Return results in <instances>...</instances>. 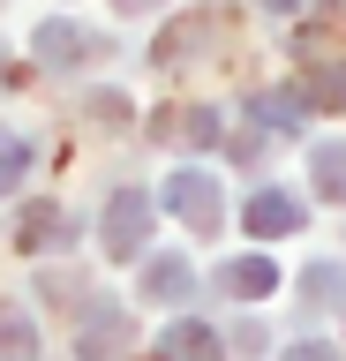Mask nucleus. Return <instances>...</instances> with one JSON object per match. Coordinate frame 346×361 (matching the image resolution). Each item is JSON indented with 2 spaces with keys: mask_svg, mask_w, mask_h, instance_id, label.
I'll return each instance as SVG.
<instances>
[{
  "mask_svg": "<svg viewBox=\"0 0 346 361\" xmlns=\"http://www.w3.org/2000/svg\"><path fill=\"white\" fill-rule=\"evenodd\" d=\"M121 8H128V16H136V8H159V0H121Z\"/></svg>",
  "mask_w": 346,
  "mask_h": 361,
  "instance_id": "obj_20",
  "label": "nucleus"
},
{
  "mask_svg": "<svg viewBox=\"0 0 346 361\" xmlns=\"http://www.w3.org/2000/svg\"><path fill=\"white\" fill-rule=\"evenodd\" d=\"M0 83H8V53H0Z\"/></svg>",
  "mask_w": 346,
  "mask_h": 361,
  "instance_id": "obj_21",
  "label": "nucleus"
},
{
  "mask_svg": "<svg viewBox=\"0 0 346 361\" xmlns=\"http://www.w3.org/2000/svg\"><path fill=\"white\" fill-rule=\"evenodd\" d=\"M128 338H136V316L121 301H83L75 309V361H121Z\"/></svg>",
  "mask_w": 346,
  "mask_h": 361,
  "instance_id": "obj_2",
  "label": "nucleus"
},
{
  "mask_svg": "<svg viewBox=\"0 0 346 361\" xmlns=\"http://www.w3.org/2000/svg\"><path fill=\"white\" fill-rule=\"evenodd\" d=\"M211 286L226 293V301H264V293L278 286V264L271 256H226V264L211 271Z\"/></svg>",
  "mask_w": 346,
  "mask_h": 361,
  "instance_id": "obj_8",
  "label": "nucleus"
},
{
  "mask_svg": "<svg viewBox=\"0 0 346 361\" xmlns=\"http://www.w3.org/2000/svg\"><path fill=\"white\" fill-rule=\"evenodd\" d=\"M249 113H256V121H271V128H301V121H309V90H301V83H286V90H256Z\"/></svg>",
  "mask_w": 346,
  "mask_h": 361,
  "instance_id": "obj_10",
  "label": "nucleus"
},
{
  "mask_svg": "<svg viewBox=\"0 0 346 361\" xmlns=\"http://www.w3.org/2000/svg\"><path fill=\"white\" fill-rule=\"evenodd\" d=\"M286 361H339V346H323V338H301V346H286Z\"/></svg>",
  "mask_w": 346,
  "mask_h": 361,
  "instance_id": "obj_18",
  "label": "nucleus"
},
{
  "mask_svg": "<svg viewBox=\"0 0 346 361\" xmlns=\"http://www.w3.org/2000/svg\"><path fill=\"white\" fill-rule=\"evenodd\" d=\"M264 8H271V16H294V8H309V0H264Z\"/></svg>",
  "mask_w": 346,
  "mask_h": 361,
  "instance_id": "obj_19",
  "label": "nucleus"
},
{
  "mask_svg": "<svg viewBox=\"0 0 346 361\" xmlns=\"http://www.w3.org/2000/svg\"><path fill=\"white\" fill-rule=\"evenodd\" d=\"M30 53L46 68H83L98 53V38L83 30V23H68V16H53V23H38V38H30Z\"/></svg>",
  "mask_w": 346,
  "mask_h": 361,
  "instance_id": "obj_7",
  "label": "nucleus"
},
{
  "mask_svg": "<svg viewBox=\"0 0 346 361\" xmlns=\"http://www.w3.org/2000/svg\"><path fill=\"white\" fill-rule=\"evenodd\" d=\"M159 135H173V143H196V151H211V143H226V121L211 106H196V113H181V128H159Z\"/></svg>",
  "mask_w": 346,
  "mask_h": 361,
  "instance_id": "obj_16",
  "label": "nucleus"
},
{
  "mask_svg": "<svg viewBox=\"0 0 346 361\" xmlns=\"http://www.w3.org/2000/svg\"><path fill=\"white\" fill-rule=\"evenodd\" d=\"M301 293H309V309H346V264H309Z\"/></svg>",
  "mask_w": 346,
  "mask_h": 361,
  "instance_id": "obj_14",
  "label": "nucleus"
},
{
  "mask_svg": "<svg viewBox=\"0 0 346 361\" xmlns=\"http://www.w3.org/2000/svg\"><path fill=\"white\" fill-rule=\"evenodd\" d=\"M166 211H173L188 233H218V219H226V196H218V180H211V173L181 166V173L166 180Z\"/></svg>",
  "mask_w": 346,
  "mask_h": 361,
  "instance_id": "obj_3",
  "label": "nucleus"
},
{
  "mask_svg": "<svg viewBox=\"0 0 346 361\" xmlns=\"http://www.w3.org/2000/svg\"><path fill=\"white\" fill-rule=\"evenodd\" d=\"M301 90H309V106L346 113V61H316L309 75H301Z\"/></svg>",
  "mask_w": 346,
  "mask_h": 361,
  "instance_id": "obj_15",
  "label": "nucleus"
},
{
  "mask_svg": "<svg viewBox=\"0 0 346 361\" xmlns=\"http://www.w3.org/2000/svg\"><path fill=\"white\" fill-rule=\"evenodd\" d=\"M75 233H83V219H75L68 203H23L16 211V248L23 256H53V248H75Z\"/></svg>",
  "mask_w": 346,
  "mask_h": 361,
  "instance_id": "obj_4",
  "label": "nucleus"
},
{
  "mask_svg": "<svg viewBox=\"0 0 346 361\" xmlns=\"http://www.w3.org/2000/svg\"><path fill=\"white\" fill-rule=\"evenodd\" d=\"M301 219H309V203L286 196V188H256V196L241 203V226H249V241H286V233H301Z\"/></svg>",
  "mask_w": 346,
  "mask_h": 361,
  "instance_id": "obj_5",
  "label": "nucleus"
},
{
  "mask_svg": "<svg viewBox=\"0 0 346 361\" xmlns=\"http://www.w3.org/2000/svg\"><path fill=\"white\" fill-rule=\"evenodd\" d=\"M151 219H159V203L143 196V188H113V196H106V219H98V241H106V256L136 264L143 241H151Z\"/></svg>",
  "mask_w": 346,
  "mask_h": 361,
  "instance_id": "obj_1",
  "label": "nucleus"
},
{
  "mask_svg": "<svg viewBox=\"0 0 346 361\" xmlns=\"http://www.w3.org/2000/svg\"><path fill=\"white\" fill-rule=\"evenodd\" d=\"M309 180H316L323 203H346V143H331V135H323L316 151H309Z\"/></svg>",
  "mask_w": 346,
  "mask_h": 361,
  "instance_id": "obj_11",
  "label": "nucleus"
},
{
  "mask_svg": "<svg viewBox=\"0 0 346 361\" xmlns=\"http://www.w3.org/2000/svg\"><path fill=\"white\" fill-rule=\"evenodd\" d=\"M0 361H38V324L16 301H0Z\"/></svg>",
  "mask_w": 346,
  "mask_h": 361,
  "instance_id": "obj_13",
  "label": "nucleus"
},
{
  "mask_svg": "<svg viewBox=\"0 0 346 361\" xmlns=\"http://www.w3.org/2000/svg\"><path fill=\"white\" fill-rule=\"evenodd\" d=\"M136 301H196V264H188L181 248L143 256V271H136Z\"/></svg>",
  "mask_w": 346,
  "mask_h": 361,
  "instance_id": "obj_6",
  "label": "nucleus"
},
{
  "mask_svg": "<svg viewBox=\"0 0 346 361\" xmlns=\"http://www.w3.org/2000/svg\"><path fill=\"white\" fill-rule=\"evenodd\" d=\"M30 166H38V143H30L16 121H0V196H8V188H16Z\"/></svg>",
  "mask_w": 346,
  "mask_h": 361,
  "instance_id": "obj_12",
  "label": "nucleus"
},
{
  "mask_svg": "<svg viewBox=\"0 0 346 361\" xmlns=\"http://www.w3.org/2000/svg\"><path fill=\"white\" fill-rule=\"evenodd\" d=\"M159 361H226V331H218V324H196V316H181V324H166Z\"/></svg>",
  "mask_w": 346,
  "mask_h": 361,
  "instance_id": "obj_9",
  "label": "nucleus"
},
{
  "mask_svg": "<svg viewBox=\"0 0 346 361\" xmlns=\"http://www.w3.org/2000/svg\"><path fill=\"white\" fill-rule=\"evenodd\" d=\"M83 113H98V128H121V121H128V98H121V90H91Z\"/></svg>",
  "mask_w": 346,
  "mask_h": 361,
  "instance_id": "obj_17",
  "label": "nucleus"
}]
</instances>
